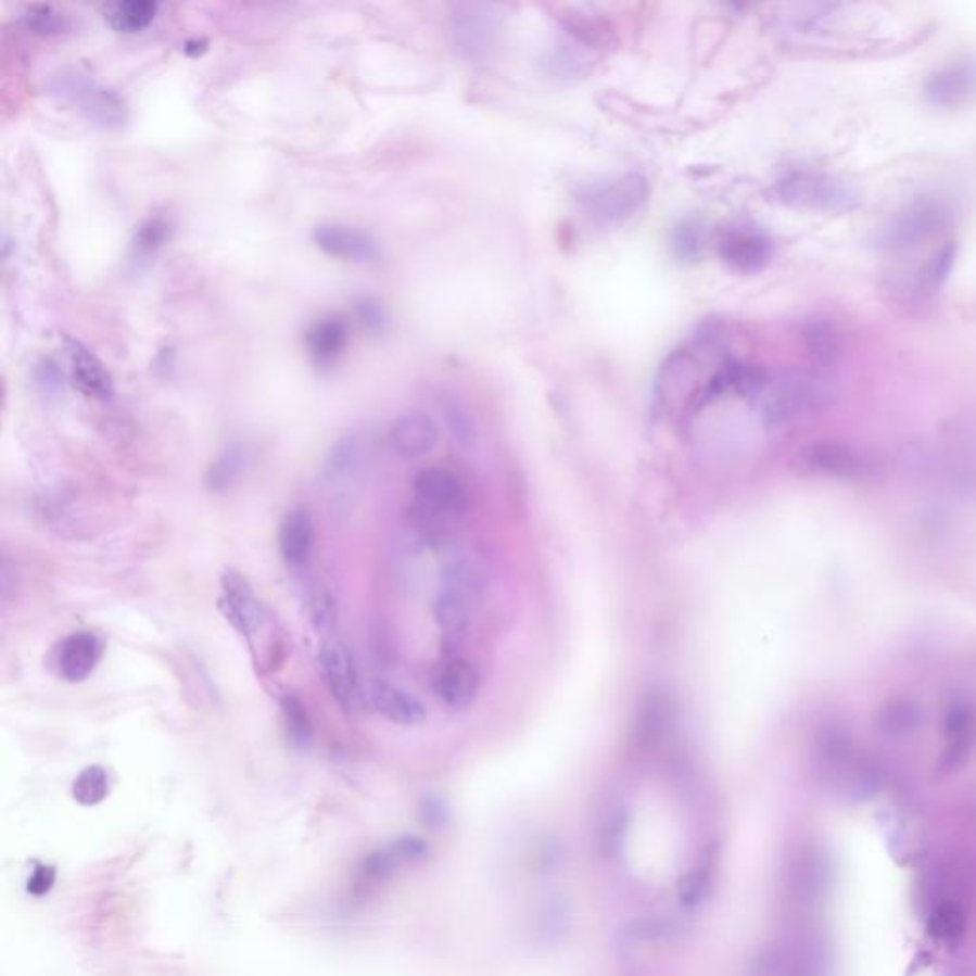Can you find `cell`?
Listing matches in <instances>:
<instances>
[{
	"label": "cell",
	"mask_w": 976,
	"mask_h": 976,
	"mask_svg": "<svg viewBox=\"0 0 976 976\" xmlns=\"http://www.w3.org/2000/svg\"><path fill=\"white\" fill-rule=\"evenodd\" d=\"M776 193L784 203L801 208L844 211L854 203L851 189L828 174L794 170L776 183Z\"/></svg>",
	"instance_id": "obj_2"
},
{
	"label": "cell",
	"mask_w": 976,
	"mask_h": 976,
	"mask_svg": "<svg viewBox=\"0 0 976 976\" xmlns=\"http://www.w3.org/2000/svg\"><path fill=\"white\" fill-rule=\"evenodd\" d=\"M110 791V781L107 773L102 766H88L83 773L78 774L75 786H73V796L78 803L98 804L103 801V797Z\"/></svg>",
	"instance_id": "obj_29"
},
{
	"label": "cell",
	"mask_w": 976,
	"mask_h": 976,
	"mask_svg": "<svg viewBox=\"0 0 976 976\" xmlns=\"http://www.w3.org/2000/svg\"><path fill=\"white\" fill-rule=\"evenodd\" d=\"M24 22L39 35H54L65 29V17L48 4H33L24 14Z\"/></svg>",
	"instance_id": "obj_31"
},
{
	"label": "cell",
	"mask_w": 976,
	"mask_h": 976,
	"mask_svg": "<svg viewBox=\"0 0 976 976\" xmlns=\"http://www.w3.org/2000/svg\"><path fill=\"white\" fill-rule=\"evenodd\" d=\"M630 828V812L624 804H612L603 816L601 829H599V847L605 857H617Z\"/></svg>",
	"instance_id": "obj_25"
},
{
	"label": "cell",
	"mask_w": 976,
	"mask_h": 976,
	"mask_svg": "<svg viewBox=\"0 0 976 976\" xmlns=\"http://www.w3.org/2000/svg\"><path fill=\"white\" fill-rule=\"evenodd\" d=\"M441 410L445 416L448 430H453L454 438L458 439L461 445H468L469 441L473 439V423L464 413V408L453 398H446L445 403L441 405Z\"/></svg>",
	"instance_id": "obj_33"
},
{
	"label": "cell",
	"mask_w": 976,
	"mask_h": 976,
	"mask_svg": "<svg viewBox=\"0 0 976 976\" xmlns=\"http://www.w3.org/2000/svg\"><path fill=\"white\" fill-rule=\"evenodd\" d=\"M313 241L332 258L352 264H370L380 256L375 239L357 227L325 224L315 229Z\"/></svg>",
	"instance_id": "obj_6"
},
{
	"label": "cell",
	"mask_w": 976,
	"mask_h": 976,
	"mask_svg": "<svg viewBox=\"0 0 976 976\" xmlns=\"http://www.w3.org/2000/svg\"><path fill=\"white\" fill-rule=\"evenodd\" d=\"M168 235H170V226L166 224V219L149 218L148 221H143L134 237L132 249L136 262L155 258L156 252L165 246Z\"/></svg>",
	"instance_id": "obj_26"
},
{
	"label": "cell",
	"mask_w": 976,
	"mask_h": 976,
	"mask_svg": "<svg viewBox=\"0 0 976 976\" xmlns=\"http://www.w3.org/2000/svg\"><path fill=\"white\" fill-rule=\"evenodd\" d=\"M312 617L315 628L325 635H330L337 628V610L327 594H317L312 599Z\"/></svg>",
	"instance_id": "obj_35"
},
{
	"label": "cell",
	"mask_w": 976,
	"mask_h": 976,
	"mask_svg": "<svg viewBox=\"0 0 976 976\" xmlns=\"http://www.w3.org/2000/svg\"><path fill=\"white\" fill-rule=\"evenodd\" d=\"M418 511L435 521H451L466 508L468 494L460 477L443 468L422 469L413 483Z\"/></svg>",
	"instance_id": "obj_3"
},
{
	"label": "cell",
	"mask_w": 976,
	"mask_h": 976,
	"mask_svg": "<svg viewBox=\"0 0 976 976\" xmlns=\"http://www.w3.org/2000/svg\"><path fill=\"white\" fill-rule=\"evenodd\" d=\"M208 48V42L204 39L189 40L186 42V52L188 55H201Z\"/></svg>",
	"instance_id": "obj_38"
},
{
	"label": "cell",
	"mask_w": 976,
	"mask_h": 976,
	"mask_svg": "<svg viewBox=\"0 0 976 976\" xmlns=\"http://www.w3.org/2000/svg\"><path fill=\"white\" fill-rule=\"evenodd\" d=\"M368 696L375 710L395 725L415 726L426 721V706L405 688L375 681Z\"/></svg>",
	"instance_id": "obj_12"
},
{
	"label": "cell",
	"mask_w": 976,
	"mask_h": 976,
	"mask_svg": "<svg viewBox=\"0 0 976 976\" xmlns=\"http://www.w3.org/2000/svg\"><path fill=\"white\" fill-rule=\"evenodd\" d=\"M102 652V641L98 639L94 633H73L63 641L58 655L60 675L71 683L87 680L88 675L94 672Z\"/></svg>",
	"instance_id": "obj_14"
},
{
	"label": "cell",
	"mask_w": 976,
	"mask_h": 976,
	"mask_svg": "<svg viewBox=\"0 0 976 976\" xmlns=\"http://www.w3.org/2000/svg\"><path fill=\"white\" fill-rule=\"evenodd\" d=\"M721 254L736 269L756 271L771 258V242L763 235L738 231L726 237Z\"/></svg>",
	"instance_id": "obj_18"
},
{
	"label": "cell",
	"mask_w": 976,
	"mask_h": 976,
	"mask_svg": "<svg viewBox=\"0 0 976 976\" xmlns=\"http://www.w3.org/2000/svg\"><path fill=\"white\" fill-rule=\"evenodd\" d=\"M708 889V870L698 867L693 874H688L680 887V899L685 907H695L704 899Z\"/></svg>",
	"instance_id": "obj_36"
},
{
	"label": "cell",
	"mask_w": 976,
	"mask_h": 976,
	"mask_svg": "<svg viewBox=\"0 0 976 976\" xmlns=\"http://www.w3.org/2000/svg\"><path fill=\"white\" fill-rule=\"evenodd\" d=\"M471 9H473V14H469V7H464L466 14L460 16V24H458L456 33L461 37V45L481 50L493 39L494 27L481 12L483 7H471Z\"/></svg>",
	"instance_id": "obj_28"
},
{
	"label": "cell",
	"mask_w": 976,
	"mask_h": 976,
	"mask_svg": "<svg viewBox=\"0 0 976 976\" xmlns=\"http://www.w3.org/2000/svg\"><path fill=\"white\" fill-rule=\"evenodd\" d=\"M319 662L332 698L345 711L355 710L359 702V675L350 648L342 641L327 639L320 648Z\"/></svg>",
	"instance_id": "obj_5"
},
{
	"label": "cell",
	"mask_w": 976,
	"mask_h": 976,
	"mask_svg": "<svg viewBox=\"0 0 976 976\" xmlns=\"http://www.w3.org/2000/svg\"><path fill=\"white\" fill-rule=\"evenodd\" d=\"M244 469V456L239 448H231L226 454L219 456V460L214 464L208 473V484L214 491L227 489L229 484H233Z\"/></svg>",
	"instance_id": "obj_30"
},
{
	"label": "cell",
	"mask_w": 976,
	"mask_h": 976,
	"mask_svg": "<svg viewBox=\"0 0 976 976\" xmlns=\"http://www.w3.org/2000/svg\"><path fill=\"white\" fill-rule=\"evenodd\" d=\"M281 554L290 565H304L312 554L313 523L312 517L304 509H292L282 519L279 531Z\"/></svg>",
	"instance_id": "obj_19"
},
{
	"label": "cell",
	"mask_w": 976,
	"mask_h": 976,
	"mask_svg": "<svg viewBox=\"0 0 976 976\" xmlns=\"http://www.w3.org/2000/svg\"><path fill=\"white\" fill-rule=\"evenodd\" d=\"M159 2L155 0H121L103 7L105 22L118 33H140L155 22Z\"/></svg>",
	"instance_id": "obj_21"
},
{
	"label": "cell",
	"mask_w": 976,
	"mask_h": 976,
	"mask_svg": "<svg viewBox=\"0 0 976 976\" xmlns=\"http://www.w3.org/2000/svg\"><path fill=\"white\" fill-rule=\"evenodd\" d=\"M63 344L69 357L71 378L83 395L105 401L113 395V380L102 360L77 338L65 337Z\"/></svg>",
	"instance_id": "obj_10"
},
{
	"label": "cell",
	"mask_w": 976,
	"mask_h": 976,
	"mask_svg": "<svg viewBox=\"0 0 976 976\" xmlns=\"http://www.w3.org/2000/svg\"><path fill=\"white\" fill-rule=\"evenodd\" d=\"M976 748V711L967 704L955 702L945 718V748L940 766L955 771L965 765Z\"/></svg>",
	"instance_id": "obj_7"
},
{
	"label": "cell",
	"mask_w": 976,
	"mask_h": 976,
	"mask_svg": "<svg viewBox=\"0 0 976 976\" xmlns=\"http://www.w3.org/2000/svg\"><path fill=\"white\" fill-rule=\"evenodd\" d=\"M282 711H284V719H287L290 735L294 736L296 743H307L309 733H312V725H309V718H307L302 702L296 700V698H287L282 702Z\"/></svg>",
	"instance_id": "obj_34"
},
{
	"label": "cell",
	"mask_w": 976,
	"mask_h": 976,
	"mask_svg": "<svg viewBox=\"0 0 976 976\" xmlns=\"http://www.w3.org/2000/svg\"><path fill=\"white\" fill-rule=\"evenodd\" d=\"M804 347L811 353V357L819 363H828L837 353L836 330L828 322L812 320L803 332Z\"/></svg>",
	"instance_id": "obj_27"
},
{
	"label": "cell",
	"mask_w": 976,
	"mask_h": 976,
	"mask_svg": "<svg viewBox=\"0 0 976 976\" xmlns=\"http://www.w3.org/2000/svg\"><path fill=\"white\" fill-rule=\"evenodd\" d=\"M945 224V212L938 204L920 201L900 211L883 229V242L887 249H912L940 231Z\"/></svg>",
	"instance_id": "obj_4"
},
{
	"label": "cell",
	"mask_w": 976,
	"mask_h": 976,
	"mask_svg": "<svg viewBox=\"0 0 976 976\" xmlns=\"http://www.w3.org/2000/svg\"><path fill=\"white\" fill-rule=\"evenodd\" d=\"M71 80L77 85L78 92H75V98L80 100L83 110L88 111L90 118L102 121L105 125L121 121L123 103L118 102L117 96L111 94L105 88L96 87L94 83L80 78V75H73Z\"/></svg>",
	"instance_id": "obj_23"
},
{
	"label": "cell",
	"mask_w": 976,
	"mask_h": 976,
	"mask_svg": "<svg viewBox=\"0 0 976 976\" xmlns=\"http://www.w3.org/2000/svg\"><path fill=\"white\" fill-rule=\"evenodd\" d=\"M923 723L922 706L910 696H895L883 704L875 718V728L889 738H904Z\"/></svg>",
	"instance_id": "obj_17"
},
{
	"label": "cell",
	"mask_w": 976,
	"mask_h": 976,
	"mask_svg": "<svg viewBox=\"0 0 976 976\" xmlns=\"http://www.w3.org/2000/svg\"><path fill=\"white\" fill-rule=\"evenodd\" d=\"M347 340H350L347 322L340 315L320 317L305 330L307 353L320 367L334 365L344 355Z\"/></svg>",
	"instance_id": "obj_13"
},
{
	"label": "cell",
	"mask_w": 976,
	"mask_h": 976,
	"mask_svg": "<svg viewBox=\"0 0 976 976\" xmlns=\"http://www.w3.org/2000/svg\"><path fill=\"white\" fill-rule=\"evenodd\" d=\"M224 607L227 610V618L242 633L254 632L262 622V605L258 597L246 584V580L235 572H227L224 576Z\"/></svg>",
	"instance_id": "obj_15"
},
{
	"label": "cell",
	"mask_w": 976,
	"mask_h": 976,
	"mask_svg": "<svg viewBox=\"0 0 976 976\" xmlns=\"http://www.w3.org/2000/svg\"><path fill=\"white\" fill-rule=\"evenodd\" d=\"M435 688L443 702L453 708H466L476 700L479 673L466 660H453L439 673Z\"/></svg>",
	"instance_id": "obj_16"
},
{
	"label": "cell",
	"mask_w": 976,
	"mask_h": 976,
	"mask_svg": "<svg viewBox=\"0 0 976 976\" xmlns=\"http://www.w3.org/2000/svg\"><path fill=\"white\" fill-rule=\"evenodd\" d=\"M672 725V708L660 690H650L643 698L637 713V735L643 743H655Z\"/></svg>",
	"instance_id": "obj_22"
},
{
	"label": "cell",
	"mask_w": 976,
	"mask_h": 976,
	"mask_svg": "<svg viewBox=\"0 0 976 976\" xmlns=\"http://www.w3.org/2000/svg\"><path fill=\"white\" fill-rule=\"evenodd\" d=\"M758 395L766 422L788 423L826 405L834 385L816 370H794L761 383Z\"/></svg>",
	"instance_id": "obj_1"
},
{
	"label": "cell",
	"mask_w": 976,
	"mask_h": 976,
	"mask_svg": "<svg viewBox=\"0 0 976 976\" xmlns=\"http://www.w3.org/2000/svg\"><path fill=\"white\" fill-rule=\"evenodd\" d=\"M965 929V917L958 904L953 902H940L933 908L929 920H927V930L930 937L938 942H955L963 935Z\"/></svg>",
	"instance_id": "obj_24"
},
{
	"label": "cell",
	"mask_w": 976,
	"mask_h": 976,
	"mask_svg": "<svg viewBox=\"0 0 976 976\" xmlns=\"http://www.w3.org/2000/svg\"><path fill=\"white\" fill-rule=\"evenodd\" d=\"M976 87L975 63H958L935 75L930 80V100L940 105H952L963 102V98L973 94Z\"/></svg>",
	"instance_id": "obj_20"
},
{
	"label": "cell",
	"mask_w": 976,
	"mask_h": 976,
	"mask_svg": "<svg viewBox=\"0 0 976 976\" xmlns=\"http://www.w3.org/2000/svg\"><path fill=\"white\" fill-rule=\"evenodd\" d=\"M647 193V181L630 174L609 186L595 189L594 193L587 195V206L594 211L595 216L617 221L632 216L645 203Z\"/></svg>",
	"instance_id": "obj_8"
},
{
	"label": "cell",
	"mask_w": 976,
	"mask_h": 976,
	"mask_svg": "<svg viewBox=\"0 0 976 976\" xmlns=\"http://www.w3.org/2000/svg\"><path fill=\"white\" fill-rule=\"evenodd\" d=\"M672 933V923L658 920V917H647V920L630 923V927L625 929V937L630 940H639V942H655V940H664Z\"/></svg>",
	"instance_id": "obj_32"
},
{
	"label": "cell",
	"mask_w": 976,
	"mask_h": 976,
	"mask_svg": "<svg viewBox=\"0 0 976 976\" xmlns=\"http://www.w3.org/2000/svg\"><path fill=\"white\" fill-rule=\"evenodd\" d=\"M357 313H359V319L370 330H383V327L388 325V313L383 309L382 304L370 297L360 300L357 304Z\"/></svg>",
	"instance_id": "obj_37"
},
{
	"label": "cell",
	"mask_w": 976,
	"mask_h": 976,
	"mask_svg": "<svg viewBox=\"0 0 976 976\" xmlns=\"http://www.w3.org/2000/svg\"><path fill=\"white\" fill-rule=\"evenodd\" d=\"M801 468L812 476L854 479L862 476L864 461L849 446L837 441H821L807 446L801 454Z\"/></svg>",
	"instance_id": "obj_11"
},
{
	"label": "cell",
	"mask_w": 976,
	"mask_h": 976,
	"mask_svg": "<svg viewBox=\"0 0 976 976\" xmlns=\"http://www.w3.org/2000/svg\"><path fill=\"white\" fill-rule=\"evenodd\" d=\"M439 426L426 413H406L398 416L390 430V445L393 453L416 460L422 458L438 446Z\"/></svg>",
	"instance_id": "obj_9"
}]
</instances>
